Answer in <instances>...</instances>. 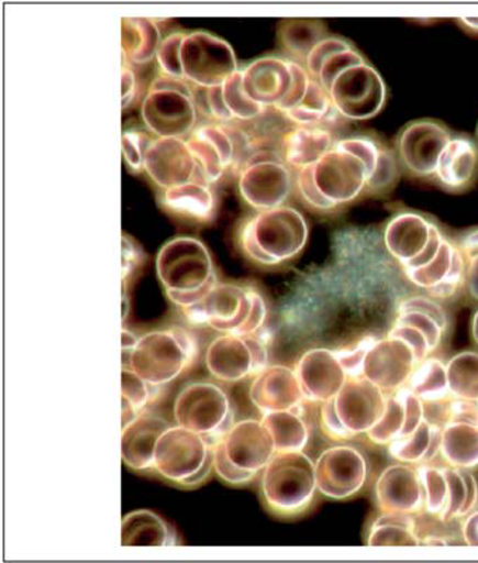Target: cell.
Here are the masks:
<instances>
[{
	"label": "cell",
	"mask_w": 478,
	"mask_h": 563,
	"mask_svg": "<svg viewBox=\"0 0 478 563\" xmlns=\"http://www.w3.org/2000/svg\"><path fill=\"white\" fill-rule=\"evenodd\" d=\"M157 54L168 77L189 79L201 88L221 87L240 70L231 45L209 33L170 34Z\"/></svg>",
	"instance_id": "cell-1"
},
{
	"label": "cell",
	"mask_w": 478,
	"mask_h": 563,
	"mask_svg": "<svg viewBox=\"0 0 478 563\" xmlns=\"http://www.w3.org/2000/svg\"><path fill=\"white\" fill-rule=\"evenodd\" d=\"M367 178L366 165L335 144L319 163L297 173V189L310 208L332 211L366 192Z\"/></svg>",
	"instance_id": "cell-2"
},
{
	"label": "cell",
	"mask_w": 478,
	"mask_h": 563,
	"mask_svg": "<svg viewBox=\"0 0 478 563\" xmlns=\"http://www.w3.org/2000/svg\"><path fill=\"white\" fill-rule=\"evenodd\" d=\"M240 246L254 263L275 266L296 258L309 240V225L293 208L264 210L241 228Z\"/></svg>",
	"instance_id": "cell-3"
},
{
	"label": "cell",
	"mask_w": 478,
	"mask_h": 563,
	"mask_svg": "<svg viewBox=\"0 0 478 563\" xmlns=\"http://www.w3.org/2000/svg\"><path fill=\"white\" fill-rule=\"evenodd\" d=\"M157 271L168 298L184 309L198 305L218 286L213 261L199 240L169 241L159 251Z\"/></svg>",
	"instance_id": "cell-4"
},
{
	"label": "cell",
	"mask_w": 478,
	"mask_h": 563,
	"mask_svg": "<svg viewBox=\"0 0 478 563\" xmlns=\"http://www.w3.org/2000/svg\"><path fill=\"white\" fill-rule=\"evenodd\" d=\"M185 313L191 323L209 325L223 334L256 335L264 329L268 309L259 291L223 284Z\"/></svg>",
	"instance_id": "cell-5"
},
{
	"label": "cell",
	"mask_w": 478,
	"mask_h": 563,
	"mask_svg": "<svg viewBox=\"0 0 478 563\" xmlns=\"http://www.w3.org/2000/svg\"><path fill=\"white\" fill-rule=\"evenodd\" d=\"M276 454L274 440L264 422H236L214 445V470L225 484H249Z\"/></svg>",
	"instance_id": "cell-6"
},
{
	"label": "cell",
	"mask_w": 478,
	"mask_h": 563,
	"mask_svg": "<svg viewBox=\"0 0 478 563\" xmlns=\"http://www.w3.org/2000/svg\"><path fill=\"white\" fill-rule=\"evenodd\" d=\"M315 462L303 451L276 452L262 476V495L275 515L299 516L315 497Z\"/></svg>",
	"instance_id": "cell-7"
},
{
	"label": "cell",
	"mask_w": 478,
	"mask_h": 563,
	"mask_svg": "<svg viewBox=\"0 0 478 563\" xmlns=\"http://www.w3.org/2000/svg\"><path fill=\"white\" fill-rule=\"evenodd\" d=\"M214 470V444L185 427H169L155 450L154 471L175 485L203 484Z\"/></svg>",
	"instance_id": "cell-8"
},
{
	"label": "cell",
	"mask_w": 478,
	"mask_h": 563,
	"mask_svg": "<svg viewBox=\"0 0 478 563\" xmlns=\"http://www.w3.org/2000/svg\"><path fill=\"white\" fill-rule=\"evenodd\" d=\"M198 345L193 336L180 327L154 331L138 339L131 354L130 369L151 386L169 384L194 361Z\"/></svg>",
	"instance_id": "cell-9"
},
{
	"label": "cell",
	"mask_w": 478,
	"mask_h": 563,
	"mask_svg": "<svg viewBox=\"0 0 478 563\" xmlns=\"http://www.w3.org/2000/svg\"><path fill=\"white\" fill-rule=\"evenodd\" d=\"M445 238L434 220L414 211L396 214L382 233L387 253L402 266V271L430 264L440 253Z\"/></svg>",
	"instance_id": "cell-10"
},
{
	"label": "cell",
	"mask_w": 478,
	"mask_h": 563,
	"mask_svg": "<svg viewBox=\"0 0 478 563\" xmlns=\"http://www.w3.org/2000/svg\"><path fill=\"white\" fill-rule=\"evenodd\" d=\"M178 426L198 432L213 444L233 427V410L229 396L220 386L198 382L180 391L174 407Z\"/></svg>",
	"instance_id": "cell-11"
},
{
	"label": "cell",
	"mask_w": 478,
	"mask_h": 563,
	"mask_svg": "<svg viewBox=\"0 0 478 563\" xmlns=\"http://www.w3.org/2000/svg\"><path fill=\"white\" fill-rule=\"evenodd\" d=\"M326 92L336 113L356 122L379 114L387 97L385 80L369 63L345 69L332 80Z\"/></svg>",
	"instance_id": "cell-12"
},
{
	"label": "cell",
	"mask_w": 478,
	"mask_h": 563,
	"mask_svg": "<svg viewBox=\"0 0 478 563\" xmlns=\"http://www.w3.org/2000/svg\"><path fill=\"white\" fill-rule=\"evenodd\" d=\"M293 188L285 159L271 151H259L248 159L240 175V192L245 202L258 210L284 206Z\"/></svg>",
	"instance_id": "cell-13"
},
{
	"label": "cell",
	"mask_w": 478,
	"mask_h": 563,
	"mask_svg": "<svg viewBox=\"0 0 478 563\" xmlns=\"http://www.w3.org/2000/svg\"><path fill=\"white\" fill-rule=\"evenodd\" d=\"M268 350L258 334H224L215 339L205 352L210 374L231 384L258 375L268 366Z\"/></svg>",
	"instance_id": "cell-14"
},
{
	"label": "cell",
	"mask_w": 478,
	"mask_h": 563,
	"mask_svg": "<svg viewBox=\"0 0 478 563\" xmlns=\"http://www.w3.org/2000/svg\"><path fill=\"white\" fill-rule=\"evenodd\" d=\"M453 134L444 123L422 119L407 124L396 141L401 167L414 178H432Z\"/></svg>",
	"instance_id": "cell-15"
},
{
	"label": "cell",
	"mask_w": 478,
	"mask_h": 563,
	"mask_svg": "<svg viewBox=\"0 0 478 563\" xmlns=\"http://www.w3.org/2000/svg\"><path fill=\"white\" fill-rule=\"evenodd\" d=\"M369 474L364 454L355 446L325 450L315 462L316 489L330 499L344 500L364 489Z\"/></svg>",
	"instance_id": "cell-16"
},
{
	"label": "cell",
	"mask_w": 478,
	"mask_h": 563,
	"mask_svg": "<svg viewBox=\"0 0 478 563\" xmlns=\"http://www.w3.org/2000/svg\"><path fill=\"white\" fill-rule=\"evenodd\" d=\"M418 362L411 346L396 336L375 339L367 352L364 378L380 387L385 394L404 389L414 374Z\"/></svg>",
	"instance_id": "cell-17"
},
{
	"label": "cell",
	"mask_w": 478,
	"mask_h": 563,
	"mask_svg": "<svg viewBox=\"0 0 478 563\" xmlns=\"http://www.w3.org/2000/svg\"><path fill=\"white\" fill-rule=\"evenodd\" d=\"M387 394L362 376L349 378L334 399L342 424L352 435L367 434L385 415Z\"/></svg>",
	"instance_id": "cell-18"
},
{
	"label": "cell",
	"mask_w": 478,
	"mask_h": 563,
	"mask_svg": "<svg viewBox=\"0 0 478 563\" xmlns=\"http://www.w3.org/2000/svg\"><path fill=\"white\" fill-rule=\"evenodd\" d=\"M294 371L304 399L321 405L334 400L349 379L336 351L326 349L307 351Z\"/></svg>",
	"instance_id": "cell-19"
},
{
	"label": "cell",
	"mask_w": 478,
	"mask_h": 563,
	"mask_svg": "<svg viewBox=\"0 0 478 563\" xmlns=\"http://www.w3.org/2000/svg\"><path fill=\"white\" fill-rule=\"evenodd\" d=\"M143 118L160 139H180L196 123L193 98L176 90L151 89L143 106Z\"/></svg>",
	"instance_id": "cell-20"
},
{
	"label": "cell",
	"mask_w": 478,
	"mask_h": 563,
	"mask_svg": "<svg viewBox=\"0 0 478 563\" xmlns=\"http://www.w3.org/2000/svg\"><path fill=\"white\" fill-rule=\"evenodd\" d=\"M376 501L381 512L418 515L425 509L420 470L411 464L390 465L376 482Z\"/></svg>",
	"instance_id": "cell-21"
},
{
	"label": "cell",
	"mask_w": 478,
	"mask_h": 563,
	"mask_svg": "<svg viewBox=\"0 0 478 563\" xmlns=\"http://www.w3.org/2000/svg\"><path fill=\"white\" fill-rule=\"evenodd\" d=\"M144 168L151 178L165 189L188 184L193 180L196 173L201 174L189 144L180 139L153 141L145 154Z\"/></svg>",
	"instance_id": "cell-22"
},
{
	"label": "cell",
	"mask_w": 478,
	"mask_h": 563,
	"mask_svg": "<svg viewBox=\"0 0 478 563\" xmlns=\"http://www.w3.org/2000/svg\"><path fill=\"white\" fill-rule=\"evenodd\" d=\"M251 400L264 415L274 411L299 410L304 395L296 371L284 365L266 366L255 376Z\"/></svg>",
	"instance_id": "cell-23"
},
{
	"label": "cell",
	"mask_w": 478,
	"mask_h": 563,
	"mask_svg": "<svg viewBox=\"0 0 478 563\" xmlns=\"http://www.w3.org/2000/svg\"><path fill=\"white\" fill-rule=\"evenodd\" d=\"M293 84L291 62L276 57L256 59L243 69V87L254 102L268 108L284 102Z\"/></svg>",
	"instance_id": "cell-24"
},
{
	"label": "cell",
	"mask_w": 478,
	"mask_h": 563,
	"mask_svg": "<svg viewBox=\"0 0 478 563\" xmlns=\"http://www.w3.org/2000/svg\"><path fill=\"white\" fill-rule=\"evenodd\" d=\"M424 420V401L404 387L387 394L385 415L366 435L376 445H390L400 437L410 435Z\"/></svg>",
	"instance_id": "cell-25"
},
{
	"label": "cell",
	"mask_w": 478,
	"mask_h": 563,
	"mask_svg": "<svg viewBox=\"0 0 478 563\" xmlns=\"http://www.w3.org/2000/svg\"><path fill=\"white\" fill-rule=\"evenodd\" d=\"M478 176V143L470 135H453L437 163L434 180L449 194H462Z\"/></svg>",
	"instance_id": "cell-26"
},
{
	"label": "cell",
	"mask_w": 478,
	"mask_h": 563,
	"mask_svg": "<svg viewBox=\"0 0 478 563\" xmlns=\"http://www.w3.org/2000/svg\"><path fill=\"white\" fill-rule=\"evenodd\" d=\"M205 183H218L236 159L234 134L221 125H203L188 141Z\"/></svg>",
	"instance_id": "cell-27"
},
{
	"label": "cell",
	"mask_w": 478,
	"mask_h": 563,
	"mask_svg": "<svg viewBox=\"0 0 478 563\" xmlns=\"http://www.w3.org/2000/svg\"><path fill=\"white\" fill-rule=\"evenodd\" d=\"M169 422L143 411L123 429L122 456L124 464L134 471L154 470L155 450Z\"/></svg>",
	"instance_id": "cell-28"
},
{
	"label": "cell",
	"mask_w": 478,
	"mask_h": 563,
	"mask_svg": "<svg viewBox=\"0 0 478 563\" xmlns=\"http://www.w3.org/2000/svg\"><path fill=\"white\" fill-rule=\"evenodd\" d=\"M366 58L348 40L326 37L315 45L305 59V69L325 90L345 69L365 64Z\"/></svg>",
	"instance_id": "cell-29"
},
{
	"label": "cell",
	"mask_w": 478,
	"mask_h": 563,
	"mask_svg": "<svg viewBox=\"0 0 478 563\" xmlns=\"http://www.w3.org/2000/svg\"><path fill=\"white\" fill-rule=\"evenodd\" d=\"M336 141L329 129L316 125H299L286 134L284 159L297 170L311 167L335 147Z\"/></svg>",
	"instance_id": "cell-30"
},
{
	"label": "cell",
	"mask_w": 478,
	"mask_h": 563,
	"mask_svg": "<svg viewBox=\"0 0 478 563\" xmlns=\"http://www.w3.org/2000/svg\"><path fill=\"white\" fill-rule=\"evenodd\" d=\"M176 544L178 542L173 530L155 512L138 510L124 517L123 547H174Z\"/></svg>",
	"instance_id": "cell-31"
},
{
	"label": "cell",
	"mask_w": 478,
	"mask_h": 563,
	"mask_svg": "<svg viewBox=\"0 0 478 563\" xmlns=\"http://www.w3.org/2000/svg\"><path fill=\"white\" fill-rule=\"evenodd\" d=\"M441 455L453 467L473 470L478 466V426L451 421L442 429Z\"/></svg>",
	"instance_id": "cell-32"
},
{
	"label": "cell",
	"mask_w": 478,
	"mask_h": 563,
	"mask_svg": "<svg viewBox=\"0 0 478 563\" xmlns=\"http://www.w3.org/2000/svg\"><path fill=\"white\" fill-rule=\"evenodd\" d=\"M369 547H418L422 538L418 534L415 515L407 512H381L367 536Z\"/></svg>",
	"instance_id": "cell-33"
},
{
	"label": "cell",
	"mask_w": 478,
	"mask_h": 563,
	"mask_svg": "<svg viewBox=\"0 0 478 563\" xmlns=\"http://www.w3.org/2000/svg\"><path fill=\"white\" fill-rule=\"evenodd\" d=\"M159 30L149 19H123V59L135 64L151 62L159 49Z\"/></svg>",
	"instance_id": "cell-34"
},
{
	"label": "cell",
	"mask_w": 478,
	"mask_h": 563,
	"mask_svg": "<svg viewBox=\"0 0 478 563\" xmlns=\"http://www.w3.org/2000/svg\"><path fill=\"white\" fill-rule=\"evenodd\" d=\"M274 440L276 452L303 451L309 442V427L296 410L274 411L262 419Z\"/></svg>",
	"instance_id": "cell-35"
},
{
	"label": "cell",
	"mask_w": 478,
	"mask_h": 563,
	"mask_svg": "<svg viewBox=\"0 0 478 563\" xmlns=\"http://www.w3.org/2000/svg\"><path fill=\"white\" fill-rule=\"evenodd\" d=\"M164 203L178 213L208 219L214 210V196L208 185L190 180L188 184L166 189Z\"/></svg>",
	"instance_id": "cell-36"
},
{
	"label": "cell",
	"mask_w": 478,
	"mask_h": 563,
	"mask_svg": "<svg viewBox=\"0 0 478 563\" xmlns=\"http://www.w3.org/2000/svg\"><path fill=\"white\" fill-rule=\"evenodd\" d=\"M407 389L420 397L422 401H440L449 399L446 365L440 358L427 356L416 365Z\"/></svg>",
	"instance_id": "cell-37"
},
{
	"label": "cell",
	"mask_w": 478,
	"mask_h": 563,
	"mask_svg": "<svg viewBox=\"0 0 478 563\" xmlns=\"http://www.w3.org/2000/svg\"><path fill=\"white\" fill-rule=\"evenodd\" d=\"M281 27H284V32L280 37L286 52L296 58H303L304 62L315 45L329 37L321 20L291 19L286 20Z\"/></svg>",
	"instance_id": "cell-38"
},
{
	"label": "cell",
	"mask_w": 478,
	"mask_h": 563,
	"mask_svg": "<svg viewBox=\"0 0 478 563\" xmlns=\"http://www.w3.org/2000/svg\"><path fill=\"white\" fill-rule=\"evenodd\" d=\"M447 385L453 399L478 401V354L462 352L446 364Z\"/></svg>",
	"instance_id": "cell-39"
},
{
	"label": "cell",
	"mask_w": 478,
	"mask_h": 563,
	"mask_svg": "<svg viewBox=\"0 0 478 563\" xmlns=\"http://www.w3.org/2000/svg\"><path fill=\"white\" fill-rule=\"evenodd\" d=\"M336 113L329 92L315 79H311L305 97L296 108L284 113L291 122L300 125H316Z\"/></svg>",
	"instance_id": "cell-40"
},
{
	"label": "cell",
	"mask_w": 478,
	"mask_h": 563,
	"mask_svg": "<svg viewBox=\"0 0 478 563\" xmlns=\"http://www.w3.org/2000/svg\"><path fill=\"white\" fill-rule=\"evenodd\" d=\"M432 435H434V424L424 420L420 427L410 435L400 437L389 445V452L392 460L404 462V464L422 465L424 464L430 451Z\"/></svg>",
	"instance_id": "cell-41"
},
{
	"label": "cell",
	"mask_w": 478,
	"mask_h": 563,
	"mask_svg": "<svg viewBox=\"0 0 478 563\" xmlns=\"http://www.w3.org/2000/svg\"><path fill=\"white\" fill-rule=\"evenodd\" d=\"M154 386L140 378L133 369L122 371V422L123 429L143 413L153 397Z\"/></svg>",
	"instance_id": "cell-42"
},
{
	"label": "cell",
	"mask_w": 478,
	"mask_h": 563,
	"mask_svg": "<svg viewBox=\"0 0 478 563\" xmlns=\"http://www.w3.org/2000/svg\"><path fill=\"white\" fill-rule=\"evenodd\" d=\"M225 108L229 109L233 119L254 120L265 113L266 108L254 102L253 99L245 93L243 87V69L235 73L233 77L225 80L221 85Z\"/></svg>",
	"instance_id": "cell-43"
},
{
	"label": "cell",
	"mask_w": 478,
	"mask_h": 563,
	"mask_svg": "<svg viewBox=\"0 0 478 563\" xmlns=\"http://www.w3.org/2000/svg\"><path fill=\"white\" fill-rule=\"evenodd\" d=\"M420 470L422 487H424L425 511L440 519L447 501V479L444 467L418 466Z\"/></svg>",
	"instance_id": "cell-44"
},
{
	"label": "cell",
	"mask_w": 478,
	"mask_h": 563,
	"mask_svg": "<svg viewBox=\"0 0 478 563\" xmlns=\"http://www.w3.org/2000/svg\"><path fill=\"white\" fill-rule=\"evenodd\" d=\"M444 470L447 479V501L440 520L449 522L460 519L463 506L466 503L467 487L459 467L447 466Z\"/></svg>",
	"instance_id": "cell-45"
},
{
	"label": "cell",
	"mask_w": 478,
	"mask_h": 563,
	"mask_svg": "<svg viewBox=\"0 0 478 563\" xmlns=\"http://www.w3.org/2000/svg\"><path fill=\"white\" fill-rule=\"evenodd\" d=\"M396 323L411 325L420 330L421 333L426 336L432 352L437 350V346L441 345L446 333L436 320L432 319L430 316L420 313V311H401V313H397Z\"/></svg>",
	"instance_id": "cell-46"
},
{
	"label": "cell",
	"mask_w": 478,
	"mask_h": 563,
	"mask_svg": "<svg viewBox=\"0 0 478 563\" xmlns=\"http://www.w3.org/2000/svg\"><path fill=\"white\" fill-rule=\"evenodd\" d=\"M401 311H420V313L436 320L445 331L449 327V317H447L444 306L431 296H411V298L402 299L397 306V313H401Z\"/></svg>",
	"instance_id": "cell-47"
},
{
	"label": "cell",
	"mask_w": 478,
	"mask_h": 563,
	"mask_svg": "<svg viewBox=\"0 0 478 563\" xmlns=\"http://www.w3.org/2000/svg\"><path fill=\"white\" fill-rule=\"evenodd\" d=\"M389 335L396 336V339H400L409 344L411 350L414 351L418 364H421L422 361H425L432 354L426 336L420 330L414 329V327L394 323Z\"/></svg>",
	"instance_id": "cell-48"
},
{
	"label": "cell",
	"mask_w": 478,
	"mask_h": 563,
	"mask_svg": "<svg viewBox=\"0 0 478 563\" xmlns=\"http://www.w3.org/2000/svg\"><path fill=\"white\" fill-rule=\"evenodd\" d=\"M375 336L371 339H365L359 344L354 346L352 350H340L336 351L338 354L342 365L348 374L349 378H362L364 376V365L367 352H369L371 344H374Z\"/></svg>",
	"instance_id": "cell-49"
},
{
	"label": "cell",
	"mask_w": 478,
	"mask_h": 563,
	"mask_svg": "<svg viewBox=\"0 0 478 563\" xmlns=\"http://www.w3.org/2000/svg\"><path fill=\"white\" fill-rule=\"evenodd\" d=\"M151 143L153 141H149L145 134L135 132L123 134V155L131 168L134 170L144 168L145 154H147Z\"/></svg>",
	"instance_id": "cell-50"
},
{
	"label": "cell",
	"mask_w": 478,
	"mask_h": 563,
	"mask_svg": "<svg viewBox=\"0 0 478 563\" xmlns=\"http://www.w3.org/2000/svg\"><path fill=\"white\" fill-rule=\"evenodd\" d=\"M321 426L325 434L335 441L351 440L352 435L346 427L342 424L338 413H336L334 400L325 401L321 407Z\"/></svg>",
	"instance_id": "cell-51"
},
{
	"label": "cell",
	"mask_w": 478,
	"mask_h": 563,
	"mask_svg": "<svg viewBox=\"0 0 478 563\" xmlns=\"http://www.w3.org/2000/svg\"><path fill=\"white\" fill-rule=\"evenodd\" d=\"M462 474L466 482L467 497L465 506H463L460 519H463V517L469 516L470 512L476 509L478 503V484L475 475H473L469 470H462Z\"/></svg>",
	"instance_id": "cell-52"
},
{
	"label": "cell",
	"mask_w": 478,
	"mask_h": 563,
	"mask_svg": "<svg viewBox=\"0 0 478 563\" xmlns=\"http://www.w3.org/2000/svg\"><path fill=\"white\" fill-rule=\"evenodd\" d=\"M140 253L133 241L127 235H123V284L127 275L133 273L135 265L138 264Z\"/></svg>",
	"instance_id": "cell-53"
},
{
	"label": "cell",
	"mask_w": 478,
	"mask_h": 563,
	"mask_svg": "<svg viewBox=\"0 0 478 563\" xmlns=\"http://www.w3.org/2000/svg\"><path fill=\"white\" fill-rule=\"evenodd\" d=\"M459 250L466 261L478 256V228L467 230L459 240Z\"/></svg>",
	"instance_id": "cell-54"
},
{
	"label": "cell",
	"mask_w": 478,
	"mask_h": 563,
	"mask_svg": "<svg viewBox=\"0 0 478 563\" xmlns=\"http://www.w3.org/2000/svg\"><path fill=\"white\" fill-rule=\"evenodd\" d=\"M123 109L133 102L135 97V75L133 69L123 63L122 69Z\"/></svg>",
	"instance_id": "cell-55"
},
{
	"label": "cell",
	"mask_w": 478,
	"mask_h": 563,
	"mask_svg": "<svg viewBox=\"0 0 478 563\" xmlns=\"http://www.w3.org/2000/svg\"><path fill=\"white\" fill-rule=\"evenodd\" d=\"M462 534L467 545L478 547V511H471L469 516H466Z\"/></svg>",
	"instance_id": "cell-56"
},
{
	"label": "cell",
	"mask_w": 478,
	"mask_h": 563,
	"mask_svg": "<svg viewBox=\"0 0 478 563\" xmlns=\"http://www.w3.org/2000/svg\"><path fill=\"white\" fill-rule=\"evenodd\" d=\"M466 285L471 298L478 301V256L466 261Z\"/></svg>",
	"instance_id": "cell-57"
},
{
	"label": "cell",
	"mask_w": 478,
	"mask_h": 563,
	"mask_svg": "<svg viewBox=\"0 0 478 563\" xmlns=\"http://www.w3.org/2000/svg\"><path fill=\"white\" fill-rule=\"evenodd\" d=\"M138 339L131 331L123 329L122 331V351H123V368H130L131 354L137 345Z\"/></svg>",
	"instance_id": "cell-58"
},
{
	"label": "cell",
	"mask_w": 478,
	"mask_h": 563,
	"mask_svg": "<svg viewBox=\"0 0 478 563\" xmlns=\"http://www.w3.org/2000/svg\"><path fill=\"white\" fill-rule=\"evenodd\" d=\"M460 26L471 34H478V18H460Z\"/></svg>",
	"instance_id": "cell-59"
},
{
	"label": "cell",
	"mask_w": 478,
	"mask_h": 563,
	"mask_svg": "<svg viewBox=\"0 0 478 563\" xmlns=\"http://www.w3.org/2000/svg\"><path fill=\"white\" fill-rule=\"evenodd\" d=\"M471 333L473 339H475L476 344L478 345V310L476 311L475 317H473Z\"/></svg>",
	"instance_id": "cell-60"
},
{
	"label": "cell",
	"mask_w": 478,
	"mask_h": 563,
	"mask_svg": "<svg viewBox=\"0 0 478 563\" xmlns=\"http://www.w3.org/2000/svg\"><path fill=\"white\" fill-rule=\"evenodd\" d=\"M477 140H478V128H477Z\"/></svg>",
	"instance_id": "cell-61"
},
{
	"label": "cell",
	"mask_w": 478,
	"mask_h": 563,
	"mask_svg": "<svg viewBox=\"0 0 478 563\" xmlns=\"http://www.w3.org/2000/svg\"><path fill=\"white\" fill-rule=\"evenodd\" d=\"M477 404H478V401H477Z\"/></svg>",
	"instance_id": "cell-62"
}]
</instances>
